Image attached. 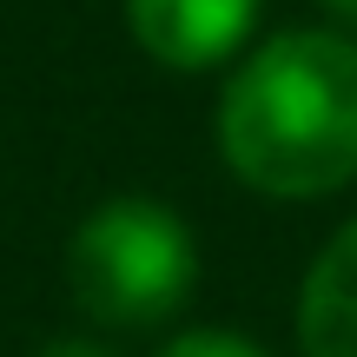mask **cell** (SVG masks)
<instances>
[{"label":"cell","instance_id":"3","mask_svg":"<svg viewBox=\"0 0 357 357\" xmlns=\"http://www.w3.org/2000/svg\"><path fill=\"white\" fill-rule=\"evenodd\" d=\"M265 20V0H126V26L146 60L172 73L225 66Z\"/></svg>","mask_w":357,"mask_h":357},{"label":"cell","instance_id":"6","mask_svg":"<svg viewBox=\"0 0 357 357\" xmlns=\"http://www.w3.org/2000/svg\"><path fill=\"white\" fill-rule=\"evenodd\" d=\"M33 357H119V351L106 344V337H47Z\"/></svg>","mask_w":357,"mask_h":357},{"label":"cell","instance_id":"7","mask_svg":"<svg viewBox=\"0 0 357 357\" xmlns=\"http://www.w3.org/2000/svg\"><path fill=\"white\" fill-rule=\"evenodd\" d=\"M318 7H324V13H331V20H344V33H351V26H357V0H318Z\"/></svg>","mask_w":357,"mask_h":357},{"label":"cell","instance_id":"1","mask_svg":"<svg viewBox=\"0 0 357 357\" xmlns=\"http://www.w3.org/2000/svg\"><path fill=\"white\" fill-rule=\"evenodd\" d=\"M218 159L265 199H331L357 178V33H271L218 93Z\"/></svg>","mask_w":357,"mask_h":357},{"label":"cell","instance_id":"4","mask_svg":"<svg viewBox=\"0 0 357 357\" xmlns=\"http://www.w3.org/2000/svg\"><path fill=\"white\" fill-rule=\"evenodd\" d=\"M298 344L305 357H357V218L324 238L298 284Z\"/></svg>","mask_w":357,"mask_h":357},{"label":"cell","instance_id":"5","mask_svg":"<svg viewBox=\"0 0 357 357\" xmlns=\"http://www.w3.org/2000/svg\"><path fill=\"white\" fill-rule=\"evenodd\" d=\"M159 357H271V351H258L252 337H238V331H212V324H205V331H178Z\"/></svg>","mask_w":357,"mask_h":357},{"label":"cell","instance_id":"2","mask_svg":"<svg viewBox=\"0 0 357 357\" xmlns=\"http://www.w3.org/2000/svg\"><path fill=\"white\" fill-rule=\"evenodd\" d=\"M66 291L100 331H153L199 291V238L159 199H106L66 238Z\"/></svg>","mask_w":357,"mask_h":357}]
</instances>
